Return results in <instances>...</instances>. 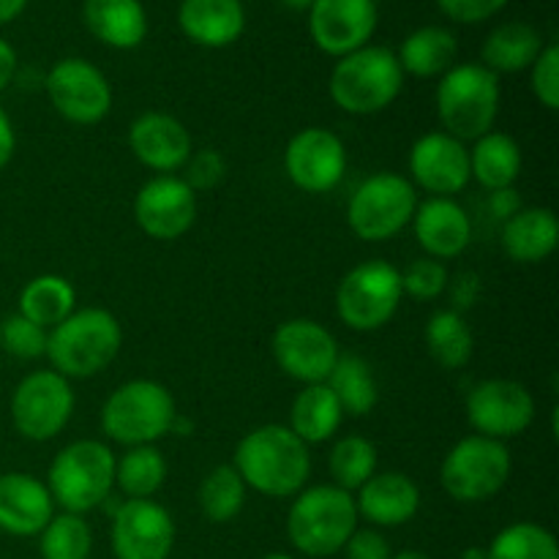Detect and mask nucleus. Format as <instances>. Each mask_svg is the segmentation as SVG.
Here are the masks:
<instances>
[{"mask_svg":"<svg viewBox=\"0 0 559 559\" xmlns=\"http://www.w3.org/2000/svg\"><path fill=\"white\" fill-rule=\"evenodd\" d=\"M123 328L107 309L71 311L49 328L47 358L66 380H87L107 369L120 353Z\"/></svg>","mask_w":559,"mask_h":559,"instance_id":"obj_2","label":"nucleus"},{"mask_svg":"<svg viewBox=\"0 0 559 559\" xmlns=\"http://www.w3.org/2000/svg\"><path fill=\"white\" fill-rule=\"evenodd\" d=\"M393 559H431V557L424 555V551H402V555H396Z\"/></svg>","mask_w":559,"mask_h":559,"instance_id":"obj_49","label":"nucleus"},{"mask_svg":"<svg viewBox=\"0 0 559 559\" xmlns=\"http://www.w3.org/2000/svg\"><path fill=\"white\" fill-rule=\"evenodd\" d=\"M55 516L47 484L27 473L0 475V530L14 538H33Z\"/></svg>","mask_w":559,"mask_h":559,"instance_id":"obj_21","label":"nucleus"},{"mask_svg":"<svg viewBox=\"0 0 559 559\" xmlns=\"http://www.w3.org/2000/svg\"><path fill=\"white\" fill-rule=\"evenodd\" d=\"M462 559H486V549H467Z\"/></svg>","mask_w":559,"mask_h":559,"instance_id":"obj_50","label":"nucleus"},{"mask_svg":"<svg viewBox=\"0 0 559 559\" xmlns=\"http://www.w3.org/2000/svg\"><path fill=\"white\" fill-rule=\"evenodd\" d=\"M41 559H87L93 551V533L76 513H58L41 530Z\"/></svg>","mask_w":559,"mask_h":559,"instance_id":"obj_38","label":"nucleus"},{"mask_svg":"<svg viewBox=\"0 0 559 559\" xmlns=\"http://www.w3.org/2000/svg\"><path fill=\"white\" fill-rule=\"evenodd\" d=\"M25 5H27V0H0V25L16 20V16L25 11Z\"/></svg>","mask_w":559,"mask_h":559,"instance_id":"obj_47","label":"nucleus"},{"mask_svg":"<svg viewBox=\"0 0 559 559\" xmlns=\"http://www.w3.org/2000/svg\"><path fill=\"white\" fill-rule=\"evenodd\" d=\"M426 347H429V355L442 369H464L473 358L475 338L462 311H437L426 322Z\"/></svg>","mask_w":559,"mask_h":559,"instance_id":"obj_33","label":"nucleus"},{"mask_svg":"<svg viewBox=\"0 0 559 559\" xmlns=\"http://www.w3.org/2000/svg\"><path fill=\"white\" fill-rule=\"evenodd\" d=\"M448 284H451L448 267L431 257H420V260L409 262L407 271H402V289L415 300L440 298Z\"/></svg>","mask_w":559,"mask_h":559,"instance_id":"obj_40","label":"nucleus"},{"mask_svg":"<svg viewBox=\"0 0 559 559\" xmlns=\"http://www.w3.org/2000/svg\"><path fill=\"white\" fill-rule=\"evenodd\" d=\"M278 3L287 5V9H293V11H309L314 0H278Z\"/></svg>","mask_w":559,"mask_h":559,"instance_id":"obj_48","label":"nucleus"},{"mask_svg":"<svg viewBox=\"0 0 559 559\" xmlns=\"http://www.w3.org/2000/svg\"><path fill=\"white\" fill-rule=\"evenodd\" d=\"M74 413L71 382L55 369L22 377L11 393V424L25 440L47 442L66 429Z\"/></svg>","mask_w":559,"mask_h":559,"instance_id":"obj_11","label":"nucleus"},{"mask_svg":"<svg viewBox=\"0 0 559 559\" xmlns=\"http://www.w3.org/2000/svg\"><path fill=\"white\" fill-rule=\"evenodd\" d=\"M418 194L399 173H377L355 189L347 205L349 229L366 243L391 240L413 222Z\"/></svg>","mask_w":559,"mask_h":559,"instance_id":"obj_8","label":"nucleus"},{"mask_svg":"<svg viewBox=\"0 0 559 559\" xmlns=\"http://www.w3.org/2000/svg\"><path fill=\"white\" fill-rule=\"evenodd\" d=\"M293 502L287 516L289 544L306 557H333L358 530L355 497L338 486H314Z\"/></svg>","mask_w":559,"mask_h":559,"instance_id":"obj_5","label":"nucleus"},{"mask_svg":"<svg viewBox=\"0 0 559 559\" xmlns=\"http://www.w3.org/2000/svg\"><path fill=\"white\" fill-rule=\"evenodd\" d=\"M544 36L530 22H506L486 36L480 58L495 74H519L538 60L544 49Z\"/></svg>","mask_w":559,"mask_h":559,"instance_id":"obj_27","label":"nucleus"},{"mask_svg":"<svg viewBox=\"0 0 559 559\" xmlns=\"http://www.w3.org/2000/svg\"><path fill=\"white\" fill-rule=\"evenodd\" d=\"M284 169L287 178L309 194H325L336 189L347 169V151L342 136L328 129L298 131L284 151Z\"/></svg>","mask_w":559,"mask_h":559,"instance_id":"obj_17","label":"nucleus"},{"mask_svg":"<svg viewBox=\"0 0 559 559\" xmlns=\"http://www.w3.org/2000/svg\"><path fill=\"white\" fill-rule=\"evenodd\" d=\"M16 71H20V60H16L14 47L5 38H0V93L16 80Z\"/></svg>","mask_w":559,"mask_h":559,"instance_id":"obj_46","label":"nucleus"},{"mask_svg":"<svg viewBox=\"0 0 559 559\" xmlns=\"http://www.w3.org/2000/svg\"><path fill=\"white\" fill-rule=\"evenodd\" d=\"M47 328L25 320L22 314H11L0 322V347L16 360H36L47 355Z\"/></svg>","mask_w":559,"mask_h":559,"instance_id":"obj_39","label":"nucleus"},{"mask_svg":"<svg viewBox=\"0 0 559 559\" xmlns=\"http://www.w3.org/2000/svg\"><path fill=\"white\" fill-rule=\"evenodd\" d=\"M227 175V162L218 151H205L191 153L189 162H186V183H189L191 191H207L213 186L222 183V178Z\"/></svg>","mask_w":559,"mask_h":559,"instance_id":"obj_42","label":"nucleus"},{"mask_svg":"<svg viewBox=\"0 0 559 559\" xmlns=\"http://www.w3.org/2000/svg\"><path fill=\"white\" fill-rule=\"evenodd\" d=\"M129 147L147 169L169 175L189 162L191 134L173 115L145 112L131 123Z\"/></svg>","mask_w":559,"mask_h":559,"instance_id":"obj_20","label":"nucleus"},{"mask_svg":"<svg viewBox=\"0 0 559 559\" xmlns=\"http://www.w3.org/2000/svg\"><path fill=\"white\" fill-rule=\"evenodd\" d=\"M442 14L451 16L453 22L473 25V22H486L508 5V0H437Z\"/></svg>","mask_w":559,"mask_h":559,"instance_id":"obj_43","label":"nucleus"},{"mask_svg":"<svg viewBox=\"0 0 559 559\" xmlns=\"http://www.w3.org/2000/svg\"><path fill=\"white\" fill-rule=\"evenodd\" d=\"M265 559H293V557H287V555H271V557H265Z\"/></svg>","mask_w":559,"mask_h":559,"instance_id":"obj_51","label":"nucleus"},{"mask_svg":"<svg viewBox=\"0 0 559 559\" xmlns=\"http://www.w3.org/2000/svg\"><path fill=\"white\" fill-rule=\"evenodd\" d=\"M500 112V76L484 63H459L437 85V115L445 134L469 142L495 131Z\"/></svg>","mask_w":559,"mask_h":559,"instance_id":"obj_4","label":"nucleus"},{"mask_svg":"<svg viewBox=\"0 0 559 559\" xmlns=\"http://www.w3.org/2000/svg\"><path fill=\"white\" fill-rule=\"evenodd\" d=\"M355 508L374 527H402L418 513L420 489L404 473H374L358 489Z\"/></svg>","mask_w":559,"mask_h":559,"instance_id":"obj_23","label":"nucleus"},{"mask_svg":"<svg viewBox=\"0 0 559 559\" xmlns=\"http://www.w3.org/2000/svg\"><path fill=\"white\" fill-rule=\"evenodd\" d=\"M49 104L55 112L80 126L104 120L112 109V87L98 66L82 58H63L44 76Z\"/></svg>","mask_w":559,"mask_h":559,"instance_id":"obj_12","label":"nucleus"},{"mask_svg":"<svg viewBox=\"0 0 559 559\" xmlns=\"http://www.w3.org/2000/svg\"><path fill=\"white\" fill-rule=\"evenodd\" d=\"M342 551L347 559H393L391 544L377 530H355Z\"/></svg>","mask_w":559,"mask_h":559,"instance_id":"obj_44","label":"nucleus"},{"mask_svg":"<svg viewBox=\"0 0 559 559\" xmlns=\"http://www.w3.org/2000/svg\"><path fill=\"white\" fill-rule=\"evenodd\" d=\"M167 480V462L153 445H136L115 462V486L129 500H151Z\"/></svg>","mask_w":559,"mask_h":559,"instance_id":"obj_34","label":"nucleus"},{"mask_svg":"<svg viewBox=\"0 0 559 559\" xmlns=\"http://www.w3.org/2000/svg\"><path fill=\"white\" fill-rule=\"evenodd\" d=\"M325 385L331 388L336 402L342 404V413L353 415V418H364L380 402L374 371L358 355H338Z\"/></svg>","mask_w":559,"mask_h":559,"instance_id":"obj_31","label":"nucleus"},{"mask_svg":"<svg viewBox=\"0 0 559 559\" xmlns=\"http://www.w3.org/2000/svg\"><path fill=\"white\" fill-rule=\"evenodd\" d=\"M328 467H331L333 480H336L333 486L353 495V491H358L377 473V448L366 437H342L333 445Z\"/></svg>","mask_w":559,"mask_h":559,"instance_id":"obj_37","label":"nucleus"},{"mask_svg":"<svg viewBox=\"0 0 559 559\" xmlns=\"http://www.w3.org/2000/svg\"><path fill=\"white\" fill-rule=\"evenodd\" d=\"M115 453L102 440H76L49 464L47 489L66 513L93 511L115 489Z\"/></svg>","mask_w":559,"mask_h":559,"instance_id":"obj_7","label":"nucleus"},{"mask_svg":"<svg viewBox=\"0 0 559 559\" xmlns=\"http://www.w3.org/2000/svg\"><path fill=\"white\" fill-rule=\"evenodd\" d=\"M109 540L115 559H167L173 555L175 522L158 502L126 500L115 511Z\"/></svg>","mask_w":559,"mask_h":559,"instance_id":"obj_15","label":"nucleus"},{"mask_svg":"<svg viewBox=\"0 0 559 559\" xmlns=\"http://www.w3.org/2000/svg\"><path fill=\"white\" fill-rule=\"evenodd\" d=\"M374 3H377V0H374Z\"/></svg>","mask_w":559,"mask_h":559,"instance_id":"obj_52","label":"nucleus"},{"mask_svg":"<svg viewBox=\"0 0 559 559\" xmlns=\"http://www.w3.org/2000/svg\"><path fill=\"white\" fill-rule=\"evenodd\" d=\"M486 559H559L557 538L533 522H516L495 535Z\"/></svg>","mask_w":559,"mask_h":559,"instance_id":"obj_36","label":"nucleus"},{"mask_svg":"<svg viewBox=\"0 0 559 559\" xmlns=\"http://www.w3.org/2000/svg\"><path fill=\"white\" fill-rule=\"evenodd\" d=\"M415 238L431 260L459 257L473 240V222L453 197H429L415 207Z\"/></svg>","mask_w":559,"mask_h":559,"instance_id":"obj_22","label":"nucleus"},{"mask_svg":"<svg viewBox=\"0 0 559 559\" xmlns=\"http://www.w3.org/2000/svg\"><path fill=\"white\" fill-rule=\"evenodd\" d=\"M178 25L200 47L222 49L240 38L246 27V11L240 0H183L178 9Z\"/></svg>","mask_w":559,"mask_h":559,"instance_id":"obj_25","label":"nucleus"},{"mask_svg":"<svg viewBox=\"0 0 559 559\" xmlns=\"http://www.w3.org/2000/svg\"><path fill=\"white\" fill-rule=\"evenodd\" d=\"M134 222L153 240L183 238L197 222V194L183 178L158 175L136 191Z\"/></svg>","mask_w":559,"mask_h":559,"instance_id":"obj_16","label":"nucleus"},{"mask_svg":"<svg viewBox=\"0 0 559 559\" xmlns=\"http://www.w3.org/2000/svg\"><path fill=\"white\" fill-rule=\"evenodd\" d=\"M87 31L112 49H134L147 36V14L140 0H85Z\"/></svg>","mask_w":559,"mask_h":559,"instance_id":"obj_26","label":"nucleus"},{"mask_svg":"<svg viewBox=\"0 0 559 559\" xmlns=\"http://www.w3.org/2000/svg\"><path fill=\"white\" fill-rule=\"evenodd\" d=\"M511 478V451L506 442L469 435L448 451L440 484L456 502H486Z\"/></svg>","mask_w":559,"mask_h":559,"instance_id":"obj_10","label":"nucleus"},{"mask_svg":"<svg viewBox=\"0 0 559 559\" xmlns=\"http://www.w3.org/2000/svg\"><path fill=\"white\" fill-rule=\"evenodd\" d=\"M533 76H530V85H533L535 98L544 104L546 109H559V47L557 44H546L540 49L538 60L533 66Z\"/></svg>","mask_w":559,"mask_h":559,"instance_id":"obj_41","label":"nucleus"},{"mask_svg":"<svg viewBox=\"0 0 559 559\" xmlns=\"http://www.w3.org/2000/svg\"><path fill=\"white\" fill-rule=\"evenodd\" d=\"M16 151V134H14V123H11L9 112L0 107V173L9 167V162L14 158Z\"/></svg>","mask_w":559,"mask_h":559,"instance_id":"obj_45","label":"nucleus"},{"mask_svg":"<svg viewBox=\"0 0 559 559\" xmlns=\"http://www.w3.org/2000/svg\"><path fill=\"white\" fill-rule=\"evenodd\" d=\"M374 31V0H314L309 9L311 41L333 58H344L366 47Z\"/></svg>","mask_w":559,"mask_h":559,"instance_id":"obj_18","label":"nucleus"},{"mask_svg":"<svg viewBox=\"0 0 559 559\" xmlns=\"http://www.w3.org/2000/svg\"><path fill=\"white\" fill-rule=\"evenodd\" d=\"M197 500H200V511L207 522L227 524L243 511L246 484L233 464H222L202 478Z\"/></svg>","mask_w":559,"mask_h":559,"instance_id":"obj_35","label":"nucleus"},{"mask_svg":"<svg viewBox=\"0 0 559 559\" xmlns=\"http://www.w3.org/2000/svg\"><path fill=\"white\" fill-rule=\"evenodd\" d=\"M402 298V271L385 260H369L342 278L336 289V314L353 331L371 333L391 322Z\"/></svg>","mask_w":559,"mask_h":559,"instance_id":"obj_9","label":"nucleus"},{"mask_svg":"<svg viewBox=\"0 0 559 559\" xmlns=\"http://www.w3.org/2000/svg\"><path fill=\"white\" fill-rule=\"evenodd\" d=\"M409 173L413 180L431 197H453L467 189L469 147L445 131L424 134L409 151Z\"/></svg>","mask_w":559,"mask_h":559,"instance_id":"obj_19","label":"nucleus"},{"mask_svg":"<svg viewBox=\"0 0 559 559\" xmlns=\"http://www.w3.org/2000/svg\"><path fill=\"white\" fill-rule=\"evenodd\" d=\"M338 355L342 353L333 333L314 320H287L273 333V358L278 369L304 385L325 382Z\"/></svg>","mask_w":559,"mask_h":559,"instance_id":"obj_14","label":"nucleus"},{"mask_svg":"<svg viewBox=\"0 0 559 559\" xmlns=\"http://www.w3.org/2000/svg\"><path fill=\"white\" fill-rule=\"evenodd\" d=\"M533 418L535 399L522 382L484 380L467 396V420L480 437L506 442L524 435Z\"/></svg>","mask_w":559,"mask_h":559,"instance_id":"obj_13","label":"nucleus"},{"mask_svg":"<svg viewBox=\"0 0 559 559\" xmlns=\"http://www.w3.org/2000/svg\"><path fill=\"white\" fill-rule=\"evenodd\" d=\"M522 173V147L511 134L489 131L478 136L469 151V175L478 180L484 189L495 191L511 189Z\"/></svg>","mask_w":559,"mask_h":559,"instance_id":"obj_28","label":"nucleus"},{"mask_svg":"<svg viewBox=\"0 0 559 559\" xmlns=\"http://www.w3.org/2000/svg\"><path fill=\"white\" fill-rule=\"evenodd\" d=\"M459 52V41L448 27L426 25L409 33L399 47L396 58L404 74H413L418 80L442 76L453 66Z\"/></svg>","mask_w":559,"mask_h":559,"instance_id":"obj_29","label":"nucleus"},{"mask_svg":"<svg viewBox=\"0 0 559 559\" xmlns=\"http://www.w3.org/2000/svg\"><path fill=\"white\" fill-rule=\"evenodd\" d=\"M235 469L246 486L265 497H295L311 475L309 445L289 426L267 424L249 431L235 451Z\"/></svg>","mask_w":559,"mask_h":559,"instance_id":"obj_1","label":"nucleus"},{"mask_svg":"<svg viewBox=\"0 0 559 559\" xmlns=\"http://www.w3.org/2000/svg\"><path fill=\"white\" fill-rule=\"evenodd\" d=\"M342 418V404L336 402L331 388L325 382H317V385H306L295 396L293 413H289V429L306 445H317V442H328L336 435Z\"/></svg>","mask_w":559,"mask_h":559,"instance_id":"obj_30","label":"nucleus"},{"mask_svg":"<svg viewBox=\"0 0 559 559\" xmlns=\"http://www.w3.org/2000/svg\"><path fill=\"white\" fill-rule=\"evenodd\" d=\"M502 251L513 262L538 265L549 260L559 246V222L551 207H519L506 218L500 233Z\"/></svg>","mask_w":559,"mask_h":559,"instance_id":"obj_24","label":"nucleus"},{"mask_svg":"<svg viewBox=\"0 0 559 559\" xmlns=\"http://www.w3.org/2000/svg\"><path fill=\"white\" fill-rule=\"evenodd\" d=\"M76 293L69 278L44 273V276L31 278L20 293V311L25 320L36 322L41 328H55L74 311Z\"/></svg>","mask_w":559,"mask_h":559,"instance_id":"obj_32","label":"nucleus"},{"mask_svg":"<svg viewBox=\"0 0 559 559\" xmlns=\"http://www.w3.org/2000/svg\"><path fill=\"white\" fill-rule=\"evenodd\" d=\"M404 87V71L399 58L388 47H366L338 58L333 66L331 91L333 104L349 115H377L391 107Z\"/></svg>","mask_w":559,"mask_h":559,"instance_id":"obj_3","label":"nucleus"},{"mask_svg":"<svg viewBox=\"0 0 559 559\" xmlns=\"http://www.w3.org/2000/svg\"><path fill=\"white\" fill-rule=\"evenodd\" d=\"M175 415V399L162 382L131 380L104 402L102 429L118 445H153L173 431Z\"/></svg>","mask_w":559,"mask_h":559,"instance_id":"obj_6","label":"nucleus"}]
</instances>
